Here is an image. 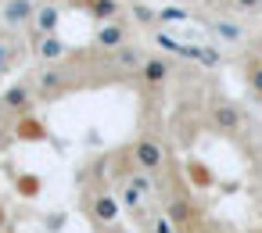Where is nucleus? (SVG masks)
I'll return each mask as SVG.
<instances>
[{"label":"nucleus","mask_w":262,"mask_h":233,"mask_svg":"<svg viewBox=\"0 0 262 233\" xmlns=\"http://www.w3.org/2000/svg\"><path fill=\"white\" fill-rule=\"evenodd\" d=\"M33 83H36V94H40V104H51V101H65L69 94H76V90H86V79H83V72H79V65L65 54L61 61H47L36 76H33Z\"/></svg>","instance_id":"f03ea898"},{"label":"nucleus","mask_w":262,"mask_h":233,"mask_svg":"<svg viewBox=\"0 0 262 233\" xmlns=\"http://www.w3.org/2000/svg\"><path fill=\"white\" fill-rule=\"evenodd\" d=\"M255 172H258V183H262V151H258V158H255Z\"/></svg>","instance_id":"aec40b11"},{"label":"nucleus","mask_w":262,"mask_h":233,"mask_svg":"<svg viewBox=\"0 0 262 233\" xmlns=\"http://www.w3.org/2000/svg\"><path fill=\"white\" fill-rule=\"evenodd\" d=\"M4 233H8V229H4Z\"/></svg>","instance_id":"4be33fe9"},{"label":"nucleus","mask_w":262,"mask_h":233,"mask_svg":"<svg viewBox=\"0 0 262 233\" xmlns=\"http://www.w3.org/2000/svg\"><path fill=\"white\" fill-rule=\"evenodd\" d=\"M36 104H40V94H36L33 79H18V83H11L4 94H0V115H4L8 122L36 111Z\"/></svg>","instance_id":"423d86ee"},{"label":"nucleus","mask_w":262,"mask_h":233,"mask_svg":"<svg viewBox=\"0 0 262 233\" xmlns=\"http://www.w3.org/2000/svg\"><path fill=\"white\" fill-rule=\"evenodd\" d=\"M248 51H251V54H258V58H262V36H258V40H251V47H248Z\"/></svg>","instance_id":"a211bd4d"},{"label":"nucleus","mask_w":262,"mask_h":233,"mask_svg":"<svg viewBox=\"0 0 262 233\" xmlns=\"http://www.w3.org/2000/svg\"><path fill=\"white\" fill-rule=\"evenodd\" d=\"M215 33H219L223 40H230V43L244 40V33H241V26H237V22H215Z\"/></svg>","instance_id":"4468645a"},{"label":"nucleus","mask_w":262,"mask_h":233,"mask_svg":"<svg viewBox=\"0 0 262 233\" xmlns=\"http://www.w3.org/2000/svg\"><path fill=\"white\" fill-rule=\"evenodd\" d=\"M33 4H40V0H33Z\"/></svg>","instance_id":"412c9836"},{"label":"nucleus","mask_w":262,"mask_h":233,"mask_svg":"<svg viewBox=\"0 0 262 233\" xmlns=\"http://www.w3.org/2000/svg\"><path fill=\"white\" fill-rule=\"evenodd\" d=\"M169 76H172V61H169L165 54H147L140 76L133 79V83H137V94H140V97H165Z\"/></svg>","instance_id":"39448f33"},{"label":"nucleus","mask_w":262,"mask_h":233,"mask_svg":"<svg viewBox=\"0 0 262 233\" xmlns=\"http://www.w3.org/2000/svg\"><path fill=\"white\" fill-rule=\"evenodd\" d=\"M33 15H36V4L33 0H4L0 4V22L8 29H26L33 26Z\"/></svg>","instance_id":"6e6552de"},{"label":"nucleus","mask_w":262,"mask_h":233,"mask_svg":"<svg viewBox=\"0 0 262 233\" xmlns=\"http://www.w3.org/2000/svg\"><path fill=\"white\" fill-rule=\"evenodd\" d=\"M129 147H133V158H137L140 172L155 176L165 165V154H169L165 133H162V115H140L137 119V136L129 140Z\"/></svg>","instance_id":"7ed1b4c3"},{"label":"nucleus","mask_w":262,"mask_h":233,"mask_svg":"<svg viewBox=\"0 0 262 233\" xmlns=\"http://www.w3.org/2000/svg\"><path fill=\"white\" fill-rule=\"evenodd\" d=\"M97 233H129V226L126 222H112V226H101Z\"/></svg>","instance_id":"f3484780"},{"label":"nucleus","mask_w":262,"mask_h":233,"mask_svg":"<svg viewBox=\"0 0 262 233\" xmlns=\"http://www.w3.org/2000/svg\"><path fill=\"white\" fill-rule=\"evenodd\" d=\"M8 229V219H4V201H0V233Z\"/></svg>","instance_id":"6ab92c4d"},{"label":"nucleus","mask_w":262,"mask_h":233,"mask_svg":"<svg viewBox=\"0 0 262 233\" xmlns=\"http://www.w3.org/2000/svg\"><path fill=\"white\" fill-rule=\"evenodd\" d=\"M205 119H208V129H212L215 136H226V140H241L244 129H248V115H244L230 97H223V94H215V97L208 101Z\"/></svg>","instance_id":"20e7f679"},{"label":"nucleus","mask_w":262,"mask_h":233,"mask_svg":"<svg viewBox=\"0 0 262 233\" xmlns=\"http://www.w3.org/2000/svg\"><path fill=\"white\" fill-rule=\"evenodd\" d=\"M76 183H79V208H83L86 222L94 226V233H97L101 226L119 222L122 201H119V194H115V187H112V179H108L104 154H97V158H90L86 165H79Z\"/></svg>","instance_id":"f257e3e1"},{"label":"nucleus","mask_w":262,"mask_h":233,"mask_svg":"<svg viewBox=\"0 0 262 233\" xmlns=\"http://www.w3.org/2000/svg\"><path fill=\"white\" fill-rule=\"evenodd\" d=\"M83 8H86V15H90L94 22H112V18H119V11H122L119 0H83Z\"/></svg>","instance_id":"ddd939ff"},{"label":"nucleus","mask_w":262,"mask_h":233,"mask_svg":"<svg viewBox=\"0 0 262 233\" xmlns=\"http://www.w3.org/2000/svg\"><path fill=\"white\" fill-rule=\"evenodd\" d=\"M11 129H15V140H43L47 136V126L40 122V115L36 111H29V115H22V119H15L11 122Z\"/></svg>","instance_id":"9b49d317"},{"label":"nucleus","mask_w":262,"mask_h":233,"mask_svg":"<svg viewBox=\"0 0 262 233\" xmlns=\"http://www.w3.org/2000/svg\"><path fill=\"white\" fill-rule=\"evenodd\" d=\"M104 169H108V179H112V187H122L140 165H137V158H133V147L129 144H122V147H115V151H108L104 154Z\"/></svg>","instance_id":"0eeeda50"},{"label":"nucleus","mask_w":262,"mask_h":233,"mask_svg":"<svg viewBox=\"0 0 262 233\" xmlns=\"http://www.w3.org/2000/svg\"><path fill=\"white\" fill-rule=\"evenodd\" d=\"M11 144H18V140H15V129H11V122H8L4 115H0V154L11 151Z\"/></svg>","instance_id":"2eb2a0df"},{"label":"nucleus","mask_w":262,"mask_h":233,"mask_svg":"<svg viewBox=\"0 0 262 233\" xmlns=\"http://www.w3.org/2000/svg\"><path fill=\"white\" fill-rule=\"evenodd\" d=\"M58 22H61L58 4H36V15H33V26H29V29H36V33H54Z\"/></svg>","instance_id":"f8f14e48"},{"label":"nucleus","mask_w":262,"mask_h":233,"mask_svg":"<svg viewBox=\"0 0 262 233\" xmlns=\"http://www.w3.org/2000/svg\"><path fill=\"white\" fill-rule=\"evenodd\" d=\"M241 79H244V86H248V94L255 97V104H262V58L258 54H244L241 58Z\"/></svg>","instance_id":"9d476101"},{"label":"nucleus","mask_w":262,"mask_h":233,"mask_svg":"<svg viewBox=\"0 0 262 233\" xmlns=\"http://www.w3.org/2000/svg\"><path fill=\"white\" fill-rule=\"evenodd\" d=\"M122 43H129V26L119 22V18L101 22V29H97V36H94V47H101V51H115V47H122Z\"/></svg>","instance_id":"1a4fd4ad"},{"label":"nucleus","mask_w":262,"mask_h":233,"mask_svg":"<svg viewBox=\"0 0 262 233\" xmlns=\"http://www.w3.org/2000/svg\"><path fill=\"white\" fill-rule=\"evenodd\" d=\"M18 190L33 197V194H40V179H33V176H18Z\"/></svg>","instance_id":"dca6fc26"}]
</instances>
